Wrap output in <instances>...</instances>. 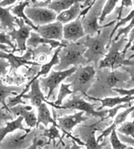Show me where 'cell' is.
<instances>
[{"label":"cell","mask_w":134,"mask_h":149,"mask_svg":"<svg viewBox=\"0 0 134 149\" xmlns=\"http://www.w3.org/2000/svg\"><path fill=\"white\" fill-rule=\"evenodd\" d=\"M41 135L42 136L49 138V141L47 143V145L50 144V141H53L54 145L55 147V140L56 139H60V143H62V145L64 146L65 145V144H64V143L62 141V138H61L60 136L58 128L55 126V125L52 124L51 126H50L49 128L48 129L46 128L45 130H44V132Z\"/></svg>","instance_id":"cell-31"},{"label":"cell","mask_w":134,"mask_h":149,"mask_svg":"<svg viewBox=\"0 0 134 149\" xmlns=\"http://www.w3.org/2000/svg\"><path fill=\"white\" fill-rule=\"evenodd\" d=\"M70 147H71L70 144H68V145L66 146V147H65V148H64V149H70ZM37 148H38V149H44V148H41V147H37Z\"/></svg>","instance_id":"cell-52"},{"label":"cell","mask_w":134,"mask_h":149,"mask_svg":"<svg viewBox=\"0 0 134 149\" xmlns=\"http://www.w3.org/2000/svg\"><path fill=\"white\" fill-rule=\"evenodd\" d=\"M121 69L122 70L129 74L130 79L126 82L125 85V88L124 89H130L134 87V66L133 65H126L122 66Z\"/></svg>","instance_id":"cell-36"},{"label":"cell","mask_w":134,"mask_h":149,"mask_svg":"<svg viewBox=\"0 0 134 149\" xmlns=\"http://www.w3.org/2000/svg\"><path fill=\"white\" fill-rule=\"evenodd\" d=\"M130 50H132V51H133V50H134V41L132 42V45H131V47H130Z\"/></svg>","instance_id":"cell-54"},{"label":"cell","mask_w":134,"mask_h":149,"mask_svg":"<svg viewBox=\"0 0 134 149\" xmlns=\"http://www.w3.org/2000/svg\"><path fill=\"white\" fill-rule=\"evenodd\" d=\"M96 71L95 67L93 65L78 66L75 71L64 81L67 83L71 84L70 89L73 94L80 92L86 97L88 90L94 81Z\"/></svg>","instance_id":"cell-5"},{"label":"cell","mask_w":134,"mask_h":149,"mask_svg":"<svg viewBox=\"0 0 134 149\" xmlns=\"http://www.w3.org/2000/svg\"><path fill=\"white\" fill-rule=\"evenodd\" d=\"M94 0H84V1H83L82 4L81 5L82 7V10L85 9V8L88 7V6H90V5L92 4V1Z\"/></svg>","instance_id":"cell-49"},{"label":"cell","mask_w":134,"mask_h":149,"mask_svg":"<svg viewBox=\"0 0 134 149\" xmlns=\"http://www.w3.org/2000/svg\"></svg>","instance_id":"cell-61"},{"label":"cell","mask_w":134,"mask_h":149,"mask_svg":"<svg viewBox=\"0 0 134 149\" xmlns=\"http://www.w3.org/2000/svg\"><path fill=\"white\" fill-rule=\"evenodd\" d=\"M13 120V115L3 108H0V127H2L4 124Z\"/></svg>","instance_id":"cell-40"},{"label":"cell","mask_w":134,"mask_h":149,"mask_svg":"<svg viewBox=\"0 0 134 149\" xmlns=\"http://www.w3.org/2000/svg\"><path fill=\"white\" fill-rule=\"evenodd\" d=\"M13 7V5L8 7H0V22L3 30L8 29L9 31H11L15 28L17 17L10 13V9Z\"/></svg>","instance_id":"cell-26"},{"label":"cell","mask_w":134,"mask_h":149,"mask_svg":"<svg viewBox=\"0 0 134 149\" xmlns=\"http://www.w3.org/2000/svg\"><path fill=\"white\" fill-rule=\"evenodd\" d=\"M29 1H30V0H25V1H20L18 5H15V6L11 8L10 12H11L12 14L13 15H15L17 18H21V19L24 20L26 24H28V26H30V27H31L34 31H36L37 27L34 25V24L31 22V20L26 17L24 13L26 7L29 6Z\"/></svg>","instance_id":"cell-28"},{"label":"cell","mask_w":134,"mask_h":149,"mask_svg":"<svg viewBox=\"0 0 134 149\" xmlns=\"http://www.w3.org/2000/svg\"><path fill=\"white\" fill-rule=\"evenodd\" d=\"M10 113L13 116H22L26 124L29 127L36 128L37 118L35 111L31 106L24 104H18L10 108Z\"/></svg>","instance_id":"cell-18"},{"label":"cell","mask_w":134,"mask_h":149,"mask_svg":"<svg viewBox=\"0 0 134 149\" xmlns=\"http://www.w3.org/2000/svg\"><path fill=\"white\" fill-rule=\"evenodd\" d=\"M133 10H131V12L127 15V17H126L124 18H120L119 20V22H118L117 24L114 26V27L112 28V30L111 31V36H110V41H111L112 40L114 34L117 31L118 29H119L120 27H121L122 26H124V24H126L127 22H130V21L134 18V0H133Z\"/></svg>","instance_id":"cell-35"},{"label":"cell","mask_w":134,"mask_h":149,"mask_svg":"<svg viewBox=\"0 0 134 149\" xmlns=\"http://www.w3.org/2000/svg\"><path fill=\"white\" fill-rule=\"evenodd\" d=\"M24 88V86H6L3 83L2 80L0 79V104L2 105L3 108L10 113V109L7 105V99L10 96L20 94Z\"/></svg>","instance_id":"cell-19"},{"label":"cell","mask_w":134,"mask_h":149,"mask_svg":"<svg viewBox=\"0 0 134 149\" xmlns=\"http://www.w3.org/2000/svg\"><path fill=\"white\" fill-rule=\"evenodd\" d=\"M84 113V112L80 111L79 113L72 114V115L65 116L57 118L59 127H60V130H61V132L64 134V135L61 137V138H63L64 135H67L68 137H71L72 140L75 141L78 145L80 146H85L84 143L82 141L70 134V132L73 130L75 127L81 123V122L88 120V118H87V116H83Z\"/></svg>","instance_id":"cell-10"},{"label":"cell","mask_w":134,"mask_h":149,"mask_svg":"<svg viewBox=\"0 0 134 149\" xmlns=\"http://www.w3.org/2000/svg\"><path fill=\"white\" fill-rule=\"evenodd\" d=\"M72 143H73V145H72V146L70 147V149H82V146L77 144L75 141L72 140Z\"/></svg>","instance_id":"cell-50"},{"label":"cell","mask_w":134,"mask_h":149,"mask_svg":"<svg viewBox=\"0 0 134 149\" xmlns=\"http://www.w3.org/2000/svg\"><path fill=\"white\" fill-rule=\"evenodd\" d=\"M95 104H92L82 99L80 95L72 94L71 99H69L60 106H57L56 109H76L84 112L87 114H90L97 118H100L101 121H103L105 117L107 116L108 110H95Z\"/></svg>","instance_id":"cell-9"},{"label":"cell","mask_w":134,"mask_h":149,"mask_svg":"<svg viewBox=\"0 0 134 149\" xmlns=\"http://www.w3.org/2000/svg\"><path fill=\"white\" fill-rule=\"evenodd\" d=\"M116 20H113L103 26V28L95 36H86L84 37V46L87 50L84 56L87 60L88 63H94L95 67L98 68V63L105 57L108 51L110 45V36Z\"/></svg>","instance_id":"cell-2"},{"label":"cell","mask_w":134,"mask_h":149,"mask_svg":"<svg viewBox=\"0 0 134 149\" xmlns=\"http://www.w3.org/2000/svg\"><path fill=\"white\" fill-rule=\"evenodd\" d=\"M84 37L76 42H68L62 40L61 42L65 45L58 53L60 63L54 68L55 71H64L69 69L71 65L75 67L88 65L87 60L84 56L87 50L84 46Z\"/></svg>","instance_id":"cell-3"},{"label":"cell","mask_w":134,"mask_h":149,"mask_svg":"<svg viewBox=\"0 0 134 149\" xmlns=\"http://www.w3.org/2000/svg\"><path fill=\"white\" fill-rule=\"evenodd\" d=\"M37 121L36 128H38L39 126L41 124H43L45 127L48 126V124L49 123H51L52 124L55 125V126L60 129L59 126L56 120L52 118L51 116V113L47 107V105L46 103H42L39 107H37Z\"/></svg>","instance_id":"cell-25"},{"label":"cell","mask_w":134,"mask_h":149,"mask_svg":"<svg viewBox=\"0 0 134 149\" xmlns=\"http://www.w3.org/2000/svg\"><path fill=\"white\" fill-rule=\"evenodd\" d=\"M40 44L49 45L52 49H56V48L59 47H64L65 46V45L63 44L60 41L44 38V37L39 36V34H38L37 32H34V31H31L30 33V36H29V37L26 41V46L36 48Z\"/></svg>","instance_id":"cell-23"},{"label":"cell","mask_w":134,"mask_h":149,"mask_svg":"<svg viewBox=\"0 0 134 149\" xmlns=\"http://www.w3.org/2000/svg\"><path fill=\"white\" fill-rule=\"evenodd\" d=\"M113 91L117 92L118 94H119L122 96H133L134 95V87L130 89H124V88H114Z\"/></svg>","instance_id":"cell-42"},{"label":"cell","mask_w":134,"mask_h":149,"mask_svg":"<svg viewBox=\"0 0 134 149\" xmlns=\"http://www.w3.org/2000/svg\"><path fill=\"white\" fill-rule=\"evenodd\" d=\"M81 2H77L74 3L68 9L64 10L60 14L57 15L56 21H58V22L64 25L77 19L81 13Z\"/></svg>","instance_id":"cell-21"},{"label":"cell","mask_w":134,"mask_h":149,"mask_svg":"<svg viewBox=\"0 0 134 149\" xmlns=\"http://www.w3.org/2000/svg\"><path fill=\"white\" fill-rule=\"evenodd\" d=\"M36 129L31 130L28 134L17 130L14 134H8L0 143V149H26L33 143L37 136Z\"/></svg>","instance_id":"cell-7"},{"label":"cell","mask_w":134,"mask_h":149,"mask_svg":"<svg viewBox=\"0 0 134 149\" xmlns=\"http://www.w3.org/2000/svg\"><path fill=\"white\" fill-rule=\"evenodd\" d=\"M24 13L36 27L54 22L57 17L55 12L47 7L28 6L26 7Z\"/></svg>","instance_id":"cell-11"},{"label":"cell","mask_w":134,"mask_h":149,"mask_svg":"<svg viewBox=\"0 0 134 149\" xmlns=\"http://www.w3.org/2000/svg\"><path fill=\"white\" fill-rule=\"evenodd\" d=\"M110 143L112 149H126L127 147V145L119 139L116 129L112 130L110 134Z\"/></svg>","instance_id":"cell-34"},{"label":"cell","mask_w":134,"mask_h":149,"mask_svg":"<svg viewBox=\"0 0 134 149\" xmlns=\"http://www.w3.org/2000/svg\"><path fill=\"white\" fill-rule=\"evenodd\" d=\"M133 28H134V18L130 21V24L127 26H126L124 28H121L118 29L117 30L118 33L117 34V36L114 37V38L112 40H114V41H118L122 36H124L125 37H126L127 38V36H128V34L130 33L131 30H132Z\"/></svg>","instance_id":"cell-37"},{"label":"cell","mask_w":134,"mask_h":149,"mask_svg":"<svg viewBox=\"0 0 134 149\" xmlns=\"http://www.w3.org/2000/svg\"><path fill=\"white\" fill-rule=\"evenodd\" d=\"M117 132L134 139V120L132 122H124L116 129Z\"/></svg>","instance_id":"cell-33"},{"label":"cell","mask_w":134,"mask_h":149,"mask_svg":"<svg viewBox=\"0 0 134 149\" xmlns=\"http://www.w3.org/2000/svg\"><path fill=\"white\" fill-rule=\"evenodd\" d=\"M63 24L58 21L38 26L36 32L44 38L61 41L63 40Z\"/></svg>","instance_id":"cell-17"},{"label":"cell","mask_w":134,"mask_h":149,"mask_svg":"<svg viewBox=\"0 0 134 149\" xmlns=\"http://www.w3.org/2000/svg\"><path fill=\"white\" fill-rule=\"evenodd\" d=\"M61 48H62V47H59L58 48H56L55 52L54 53V55L52 58V59L50 60V62L45 63V64L41 66V70H40L39 72L37 73L36 75L31 80V81H29V83L27 84L26 86H29L32 82H34V81H36V80L38 79L39 77H41L43 75H47V74L49 73L50 71H51L52 68L53 67H54L55 65H58V63H60V60H59V58H58V53L60 51Z\"/></svg>","instance_id":"cell-27"},{"label":"cell","mask_w":134,"mask_h":149,"mask_svg":"<svg viewBox=\"0 0 134 149\" xmlns=\"http://www.w3.org/2000/svg\"><path fill=\"white\" fill-rule=\"evenodd\" d=\"M71 84L68 83V84H64L61 83L60 85V91H59L57 100H56L54 102H49L47 104L49 105L52 106V107L56 108L57 106H60L62 104V102L64 98L66 96H68V95L73 94V92L72 90L70 89Z\"/></svg>","instance_id":"cell-30"},{"label":"cell","mask_w":134,"mask_h":149,"mask_svg":"<svg viewBox=\"0 0 134 149\" xmlns=\"http://www.w3.org/2000/svg\"><path fill=\"white\" fill-rule=\"evenodd\" d=\"M0 1H1V0H0Z\"/></svg>","instance_id":"cell-60"},{"label":"cell","mask_w":134,"mask_h":149,"mask_svg":"<svg viewBox=\"0 0 134 149\" xmlns=\"http://www.w3.org/2000/svg\"><path fill=\"white\" fill-rule=\"evenodd\" d=\"M45 144H46V143H45L43 140L38 139V138H37L36 136L34 138L33 143H32V144L26 149H37V147H41L43 146H44Z\"/></svg>","instance_id":"cell-45"},{"label":"cell","mask_w":134,"mask_h":149,"mask_svg":"<svg viewBox=\"0 0 134 149\" xmlns=\"http://www.w3.org/2000/svg\"><path fill=\"white\" fill-rule=\"evenodd\" d=\"M98 123L90 126H81L79 127L80 130V135L82 137V141L84 143L85 147L87 149H102L107 143V139H104L103 142L99 143L95 136L96 131H99V129L95 127Z\"/></svg>","instance_id":"cell-16"},{"label":"cell","mask_w":134,"mask_h":149,"mask_svg":"<svg viewBox=\"0 0 134 149\" xmlns=\"http://www.w3.org/2000/svg\"><path fill=\"white\" fill-rule=\"evenodd\" d=\"M133 111H134V105L127 108L125 111L120 112V113L117 116L116 118H115L113 123H112L109 127H107V129L104 130V131L101 132V134L100 136H98V137L96 139L98 143H100V141H103V140L105 139V138H106L109 135H110L111 132L112 131V130L117 129V127L119 126V125H120L122 124L123 122H124L126 121V120L128 115H129L131 113H132Z\"/></svg>","instance_id":"cell-24"},{"label":"cell","mask_w":134,"mask_h":149,"mask_svg":"<svg viewBox=\"0 0 134 149\" xmlns=\"http://www.w3.org/2000/svg\"><path fill=\"white\" fill-rule=\"evenodd\" d=\"M130 106H132L131 103H123V104L118 105L114 107H112L111 109H108V113H107V115L106 117H105L104 120L114 118V116L117 115L118 111H119L120 109H121L128 108L130 107Z\"/></svg>","instance_id":"cell-38"},{"label":"cell","mask_w":134,"mask_h":149,"mask_svg":"<svg viewBox=\"0 0 134 149\" xmlns=\"http://www.w3.org/2000/svg\"><path fill=\"white\" fill-rule=\"evenodd\" d=\"M132 5H133L132 0H122L121 5H120L119 10V17H118V19L119 20L120 19V17H121V15L122 13L123 8L132 7Z\"/></svg>","instance_id":"cell-44"},{"label":"cell","mask_w":134,"mask_h":149,"mask_svg":"<svg viewBox=\"0 0 134 149\" xmlns=\"http://www.w3.org/2000/svg\"><path fill=\"white\" fill-rule=\"evenodd\" d=\"M126 149H134V147H127Z\"/></svg>","instance_id":"cell-56"},{"label":"cell","mask_w":134,"mask_h":149,"mask_svg":"<svg viewBox=\"0 0 134 149\" xmlns=\"http://www.w3.org/2000/svg\"><path fill=\"white\" fill-rule=\"evenodd\" d=\"M119 1V0H107L102 9V12H101L100 20H99V24H100V25L102 24L107 16L109 15L110 13L114 10L117 4V3Z\"/></svg>","instance_id":"cell-32"},{"label":"cell","mask_w":134,"mask_h":149,"mask_svg":"<svg viewBox=\"0 0 134 149\" xmlns=\"http://www.w3.org/2000/svg\"><path fill=\"white\" fill-rule=\"evenodd\" d=\"M102 149H112V148H111V145H109L108 143H107L105 147H104Z\"/></svg>","instance_id":"cell-53"},{"label":"cell","mask_w":134,"mask_h":149,"mask_svg":"<svg viewBox=\"0 0 134 149\" xmlns=\"http://www.w3.org/2000/svg\"><path fill=\"white\" fill-rule=\"evenodd\" d=\"M134 58V54H132V55H131L128 58V60H132V58Z\"/></svg>","instance_id":"cell-55"},{"label":"cell","mask_w":134,"mask_h":149,"mask_svg":"<svg viewBox=\"0 0 134 149\" xmlns=\"http://www.w3.org/2000/svg\"><path fill=\"white\" fill-rule=\"evenodd\" d=\"M0 50L5 52H10V51L9 50V47H7L6 45H3L1 43H0Z\"/></svg>","instance_id":"cell-51"},{"label":"cell","mask_w":134,"mask_h":149,"mask_svg":"<svg viewBox=\"0 0 134 149\" xmlns=\"http://www.w3.org/2000/svg\"><path fill=\"white\" fill-rule=\"evenodd\" d=\"M86 36L81 18L78 17L72 22L63 26V39L68 42H76Z\"/></svg>","instance_id":"cell-15"},{"label":"cell","mask_w":134,"mask_h":149,"mask_svg":"<svg viewBox=\"0 0 134 149\" xmlns=\"http://www.w3.org/2000/svg\"><path fill=\"white\" fill-rule=\"evenodd\" d=\"M86 97L90 100L96 101V102H100L101 103V105L100 107H98L97 109V111L103 110V108L105 107L112 108L118 105L123 104V103H131L132 101L134 100V95L133 96H128V95H125V96H122V97H119V96L109 97L103 98V99L92 97L89 96V95H87Z\"/></svg>","instance_id":"cell-20"},{"label":"cell","mask_w":134,"mask_h":149,"mask_svg":"<svg viewBox=\"0 0 134 149\" xmlns=\"http://www.w3.org/2000/svg\"><path fill=\"white\" fill-rule=\"evenodd\" d=\"M129 79V74L122 70H111L107 68L97 69L94 81L87 95L100 99L117 96L118 94L113 89L125 88L126 83Z\"/></svg>","instance_id":"cell-1"},{"label":"cell","mask_w":134,"mask_h":149,"mask_svg":"<svg viewBox=\"0 0 134 149\" xmlns=\"http://www.w3.org/2000/svg\"><path fill=\"white\" fill-rule=\"evenodd\" d=\"M0 43L5 45H7V46L12 48L13 50L12 52H14L15 51H16L15 45L13 44L10 36L9 35H7L5 31H1V32H0Z\"/></svg>","instance_id":"cell-39"},{"label":"cell","mask_w":134,"mask_h":149,"mask_svg":"<svg viewBox=\"0 0 134 149\" xmlns=\"http://www.w3.org/2000/svg\"><path fill=\"white\" fill-rule=\"evenodd\" d=\"M27 51L24 54L21 56H15L13 52H5L0 50V58L6 60L10 65L9 72H11L13 70H17L21 66L26 65H39L38 63L31 62L33 52L31 50H26Z\"/></svg>","instance_id":"cell-14"},{"label":"cell","mask_w":134,"mask_h":149,"mask_svg":"<svg viewBox=\"0 0 134 149\" xmlns=\"http://www.w3.org/2000/svg\"><path fill=\"white\" fill-rule=\"evenodd\" d=\"M53 0H47L45 2H39V3H34V7H46L48 4L50 2H51Z\"/></svg>","instance_id":"cell-48"},{"label":"cell","mask_w":134,"mask_h":149,"mask_svg":"<svg viewBox=\"0 0 134 149\" xmlns=\"http://www.w3.org/2000/svg\"><path fill=\"white\" fill-rule=\"evenodd\" d=\"M17 0H1L0 1V7H6L7 6H12Z\"/></svg>","instance_id":"cell-47"},{"label":"cell","mask_w":134,"mask_h":149,"mask_svg":"<svg viewBox=\"0 0 134 149\" xmlns=\"http://www.w3.org/2000/svg\"><path fill=\"white\" fill-rule=\"evenodd\" d=\"M10 67L7 61L3 58H0V77H4L7 74L8 68Z\"/></svg>","instance_id":"cell-41"},{"label":"cell","mask_w":134,"mask_h":149,"mask_svg":"<svg viewBox=\"0 0 134 149\" xmlns=\"http://www.w3.org/2000/svg\"><path fill=\"white\" fill-rule=\"evenodd\" d=\"M1 30H3V28L1 27V26L0 25V31H1Z\"/></svg>","instance_id":"cell-58"},{"label":"cell","mask_w":134,"mask_h":149,"mask_svg":"<svg viewBox=\"0 0 134 149\" xmlns=\"http://www.w3.org/2000/svg\"><path fill=\"white\" fill-rule=\"evenodd\" d=\"M17 96L20 99L24 98L29 100L31 104L36 107H39L42 103H47L49 102L41 91L39 79L32 82L29 86H25L23 91Z\"/></svg>","instance_id":"cell-13"},{"label":"cell","mask_w":134,"mask_h":149,"mask_svg":"<svg viewBox=\"0 0 134 149\" xmlns=\"http://www.w3.org/2000/svg\"><path fill=\"white\" fill-rule=\"evenodd\" d=\"M84 0H53L46 7L48 9L53 10L56 14L68 9L77 2H82Z\"/></svg>","instance_id":"cell-29"},{"label":"cell","mask_w":134,"mask_h":149,"mask_svg":"<svg viewBox=\"0 0 134 149\" xmlns=\"http://www.w3.org/2000/svg\"><path fill=\"white\" fill-rule=\"evenodd\" d=\"M25 1V0H19V1Z\"/></svg>","instance_id":"cell-59"},{"label":"cell","mask_w":134,"mask_h":149,"mask_svg":"<svg viewBox=\"0 0 134 149\" xmlns=\"http://www.w3.org/2000/svg\"><path fill=\"white\" fill-rule=\"evenodd\" d=\"M126 41H128V39L124 36H122L118 41L112 40L108 47L107 53L105 57L100 61L97 69L107 68L111 70H115L122 66H134V61L126 59V54L121 51L122 47Z\"/></svg>","instance_id":"cell-4"},{"label":"cell","mask_w":134,"mask_h":149,"mask_svg":"<svg viewBox=\"0 0 134 149\" xmlns=\"http://www.w3.org/2000/svg\"><path fill=\"white\" fill-rule=\"evenodd\" d=\"M15 22L18 26V30H16L15 28L11 31H8L7 35L10 36L12 41H16L17 44L18 49L16 51H20L21 54L27 50L26 41L30 36V33L34 30L31 27L26 24L24 20L21 18H16Z\"/></svg>","instance_id":"cell-12"},{"label":"cell","mask_w":134,"mask_h":149,"mask_svg":"<svg viewBox=\"0 0 134 149\" xmlns=\"http://www.w3.org/2000/svg\"><path fill=\"white\" fill-rule=\"evenodd\" d=\"M77 67H71L66 70L64 71H55L51 70L49 75L47 77H39V85L45 92L48 90V94L46 99L49 100L52 98L54 100V92L58 88L61 82L64 81L71 74L75 71Z\"/></svg>","instance_id":"cell-6"},{"label":"cell","mask_w":134,"mask_h":149,"mask_svg":"<svg viewBox=\"0 0 134 149\" xmlns=\"http://www.w3.org/2000/svg\"><path fill=\"white\" fill-rule=\"evenodd\" d=\"M107 0H97L84 17L81 18L86 36H95L100 31L103 26L99 24L101 12Z\"/></svg>","instance_id":"cell-8"},{"label":"cell","mask_w":134,"mask_h":149,"mask_svg":"<svg viewBox=\"0 0 134 149\" xmlns=\"http://www.w3.org/2000/svg\"><path fill=\"white\" fill-rule=\"evenodd\" d=\"M128 35H129L128 36V37H129V38H128V39L127 44L125 45L124 49L122 50V52L125 54H126L128 50L130 49L131 45H132V42L134 41V28L132 29V30H131V31L130 32V33L128 34Z\"/></svg>","instance_id":"cell-43"},{"label":"cell","mask_w":134,"mask_h":149,"mask_svg":"<svg viewBox=\"0 0 134 149\" xmlns=\"http://www.w3.org/2000/svg\"><path fill=\"white\" fill-rule=\"evenodd\" d=\"M118 136H119V139L122 143H125V144L130 145L134 147V139H133V138L128 136H126V135L119 134V133L118 134Z\"/></svg>","instance_id":"cell-46"},{"label":"cell","mask_w":134,"mask_h":149,"mask_svg":"<svg viewBox=\"0 0 134 149\" xmlns=\"http://www.w3.org/2000/svg\"><path fill=\"white\" fill-rule=\"evenodd\" d=\"M24 119L22 116H18L17 119L6 122L5 126L0 127V143L8 134L15 132L16 130H21L28 134L31 132V128H26L24 127L22 122Z\"/></svg>","instance_id":"cell-22"},{"label":"cell","mask_w":134,"mask_h":149,"mask_svg":"<svg viewBox=\"0 0 134 149\" xmlns=\"http://www.w3.org/2000/svg\"><path fill=\"white\" fill-rule=\"evenodd\" d=\"M39 1H41V2H45V1H46L47 0H39Z\"/></svg>","instance_id":"cell-57"}]
</instances>
